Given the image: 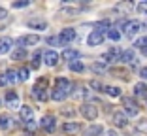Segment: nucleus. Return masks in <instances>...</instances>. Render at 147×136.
<instances>
[{
  "label": "nucleus",
  "mask_w": 147,
  "mask_h": 136,
  "mask_svg": "<svg viewBox=\"0 0 147 136\" xmlns=\"http://www.w3.org/2000/svg\"><path fill=\"white\" fill-rule=\"evenodd\" d=\"M49 81H47V78H40L38 81L34 83V87H32V95H34L36 98H38L40 102H45L49 98V95H47V91H49Z\"/></svg>",
  "instance_id": "nucleus-1"
},
{
  "label": "nucleus",
  "mask_w": 147,
  "mask_h": 136,
  "mask_svg": "<svg viewBox=\"0 0 147 136\" xmlns=\"http://www.w3.org/2000/svg\"><path fill=\"white\" fill-rule=\"evenodd\" d=\"M79 112H81V115L87 119V121H94V119L98 117V106L91 104V102H83L81 108H79Z\"/></svg>",
  "instance_id": "nucleus-2"
},
{
  "label": "nucleus",
  "mask_w": 147,
  "mask_h": 136,
  "mask_svg": "<svg viewBox=\"0 0 147 136\" xmlns=\"http://www.w3.org/2000/svg\"><path fill=\"white\" fill-rule=\"evenodd\" d=\"M123 30H125L126 38H134L142 30V21H125L123 23Z\"/></svg>",
  "instance_id": "nucleus-3"
},
{
  "label": "nucleus",
  "mask_w": 147,
  "mask_h": 136,
  "mask_svg": "<svg viewBox=\"0 0 147 136\" xmlns=\"http://www.w3.org/2000/svg\"><path fill=\"white\" fill-rule=\"evenodd\" d=\"M38 42H40V36L38 34H25V36H21V38H17L13 44L17 45V47L25 49V47H30V45H36Z\"/></svg>",
  "instance_id": "nucleus-4"
},
{
  "label": "nucleus",
  "mask_w": 147,
  "mask_h": 136,
  "mask_svg": "<svg viewBox=\"0 0 147 136\" xmlns=\"http://www.w3.org/2000/svg\"><path fill=\"white\" fill-rule=\"evenodd\" d=\"M42 61L45 62L47 66H51V68H53V66L59 64V61H61V55H59L57 51H53V49H47V51L42 53Z\"/></svg>",
  "instance_id": "nucleus-5"
},
{
  "label": "nucleus",
  "mask_w": 147,
  "mask_h": 136,
  "mask_svg": "<svg viewBox=\"0 0 147 136\" xmlns=\"http://www.w3.org/2000/svg\"><path fill=\"white\" fill-rule=\"evenodd\" d=\"M57 38H59V45H68L70 42L76 40V28H64Z\"/></svg>",
  "instance_id": "nucleus-6"
},
{
  "label": "nucleus",
  "mask_w": 147,
  "mask_h": 136,
  "mask_svg": "<svg viewBox=\"0 0 147 136\" xmlns=\"http://www.w3.org/2000/svg\"><path fill=\"white\" fill-rule=\"evenodd\" d=\"M123 114L126 117H136L140 114V106L134 102V98H125V112Z\"/></svg>",
  "instance_id": "nucleus-7"
},
{
  "label": "nucleus",
  "mask_w": 147,
  "mask_h": 136,
  "mask_svg": "<svg viewBox=\"0 0 147 136\" xmlns=\"http://www.w3.org/2000/svg\"><path fill=\"white\" fill-rule=\"evenodd\" d=\"M61 129H62V132H64V134L74 136V134H79V132L83 131V125L81 123H76V121H66Z\"/></svg>",
  "instance_id": "nucleus-8"
},
{
  "label": "nucleus",
  "mask_w": 147,
  "mask_h": 136,
  "mask_svg": "<svg viewBox=\"0 0 147 136\" xmlns=\"http://www.w3.org/2000/svg\"><path fill=\"white\" fill-rule=\"evenodd\" d=\"M40 127H42L45 132H49V134H51V132L57 129V121H55V117H53V115H43L42 121H40Z\"/></svg>",
  "instance_id": "nucleus-9"
},
{
  "label": "nucleus",
  "mask_w": 147,
  "mask_h": 136,
  "mask_svg": "<svg viewBox=\"0 0 147 136\" xmlns=\"http://www.w3.org/2000/svg\"><path fill=\"white\" fill-rule=\"evenodd\" d=\"M106 40V34H102V32L98 30H92L91 34H89V38H87V44L91 45V47H96V45H102Z\"/></svg>",
  "instance_id": "nucleus-10"
},
{
  "label": "nucleus",
  "mask_w": 147,
  "mask_h": 136,
  "mask_svg": "<svg viewBox=\"0 0 147 136\" xmlns=\"http://www.w3.org/2000/svg\"><path fill=\"white\" fill-rule=\"evenodd\" d=\"M119 61L123 62V64H136L138 62V57H136V51L132 47L130 49H125V51H121V59Z\"/></svg>",
  "instance_id": "nucleus-11"
},
{
  "label": "nucleus",
  "mask_w": 147,
  "mask_h": 136,
  "mask_svg": "<svg viewBox=\"0 0 147 136\" xmlns=\"http://www.w3.org/2000/svg\"><path fill=\"white\" fill-rule=\"evenodd\" d=\"M119 59H121V49L113 45L111 49H108V51L104 53L102 62H104V64H106V62H115V61H119Z\"/></svg>",
  "instance_id": "nucleus-12"
},
{
  "label": "nucleus",
  "mask_w": 147,
  "mask_h": 136,
  "mask_svg": "<svg viewBox=\"0 0 147 136\" xmlns=\"http://www.w3.org/2000/svg\"><path fill=\"white\" fill-rule=\"evenodd\" d=\"M26 26L32 28V30H45L47 28V21L45 19H40V17H34V19H28L26 21Z\"/></svg>",
  "instance_id": "nucleus-13"
},
{
  "label": "nucleus",
  "mask_w": 147,
  "mask_h": 136,
  "mask_svg": "<svg viewBox=\"0 0 147 136\" xmlns=\"http://www.w3.org/2000/svg\"><path fill=\"white\" fill-rule=\"evenodd\" d=\"M6 104H8V108H11V110H15V108H21L19 95H17L15 91H8V93H6Z\"/></svg>",
  "instance_id": "nucleus-14"
},
{
  "label": "nucleus",
  "mask_w": 147,
  "mask_h": 136,
  "mask_svg": "<svg viewBox=\"0 0 147 136\" xmlns=\"http://www.w3.org/2000/svg\"><path fill=\"white\" fill-rule=\"evenodd\" d=\"M111 121H113V125H115V127H119V129H123V127H126V125H128V117H126L123 112H113Z\"/></svg>",
  "instance_id": "nucleus-15"
},
{
  "label": "nucleus",
  "mask_w": 147,
  "mask_h": 136,
  "mask_svg": "<svg viewBox=\"0 0 147 136\" xmlns=\"http://www.w3.org/2000/svg\"><path fill=\"white\" fill-rule=\"evenodd\" d=\"M19 115H21L23 123H28V121H32V119H34V110H32L30 106H25V104H23L21 108H19Z\"/></svg>",
  "instance_id": "nucleus-16"
},
{
  "label": "nucleus",
  "mask_w": 147,
  "mask_h": 136,
  "mask_svg": "<svg viewBox=\"0 0 147 136\" xmlns=\"http://www.w3.org/2000/svg\"><path fill=\"white\" fill-rule=\"evenodd\" d=\"M13 47V40L9 36H4V38H0V55H6L9 53Z\"/></svg>",
  "instance_id": "nucleus-17"
},
{
  "label": "nucleus",
  "mask_w": 147,
  "mask_h": 136,
  "mask_svg": "<svg viewBox=\"0 0 147 136\" xmlns=\"http://www.w3.org/2000/svg\"><path fill=\"white\" fill-rule=\"evenodd\" d=\"M102 134H104V127L100 123H94L89 129H85V136H102Z\"/></svg>",
  "instance_id": "nucleus-18"
},
{
  "label": "nucleus",
  "mask_w": 147,
  "mask_h": 136,
  "mask_svg": "<svg viewBox=\"0 0 147 136\" xmlns=\"http://www.w3.org/2000/svg\"><path fill=\"white\" fill-rule=\"evenodd\" d=\"M62 59H64V61H70V62L79 61V59H81V53H79L78 49H66V51L62 53Z\"/></svg>",
  "instance_id": "nucleus-19"
},
{
  "label": "nucleus",
  "mask_w": 147,
  "mask_h": 136,
  "mask_svg": "<svg viewBox=\"0 0 147 136\" xmlns=\"http://www.w3.org/2000/svg\"><path fill=\"white\" fill-rule=\"evenodd\" d=\"M66 97H68V93L61 91V89H57V87H53L51 93H49V98H51V100H55V102H62Z\"/></svg>",
  "instance_id": "nucleus-20"
},
{
  "label": "nucleus",
  "mask_w": 147,
  "mask_h": 136,
  "mask_svg": "<svg viewBox=\"0 0 147 136\" xmlns=\"http://www.w3.org/2000/svg\"><path fill=\"white\" fill-rule=\"evenodd\" d=\"M134 95L140 98H147V83L145 81H138L134 85Z\"/></svg>",
  "instance_id": "nucleus-21"
},
{
  "label": "nucleus",
  "mask_w": 147,
  "mask_h": 136,
  "mask_svg": "<svg viewBox=\"0 0 147 136\" xmlns=\"http://www.w3.org/2000/svg\"><path fill=\"white\" fill-rule=\"evenodd\" d=\"M72 95L81 100V98H89V97H91V91H89V87H85V85H78V91L72 93Z\"/></svg>",
  "instance_id": "nucleus-22"
},
{
  "label": "nucleus",
  "mask_w": 147,
  "mask_h": 136,
  "mask_svg": "<svg viewBox=\"0 0 147 136\" xmlns=\"http://www.w3.org/2000/svg\"><path fill=\"white\" fill-rule=\"evenodd\" d=\"M104 93H106V95H109V97H113V98H119V97H121V87L106 85V87H104Z\"/></svg>",
  "instance_id": "nucleus-23"
},
{
  "label": "nucleus",
  "mask_w": 147,
  "mask_h": 136,
  "mask_svg": "<svg viewBox=\"0 0 147 136\" xmlns=\"http://www.w3.org/2000/svg\"><path fill=\"white\" fill-rule=\"evenodd\" d=\"M28 78H30V68L23 66V68H19V70H17V81H26Z\"/></svg>",
  "instance_id": "nucleus-24"
},
{
  "label": "nucleus",
  "mask_w": 147,
  "mask_h": 136,
  "mask_svg": "<svg viewBox=\"0 0 147 136\" xmlns=\"http://www.w3.org/2000/svg\"><path fill=\"white\" fill-rule=\"evenodd\" d=\"M9 127H11V117L6 115V114H2L0 115V129H2V131H8Z\"/></svg>",
  "instance_id": "nucleus-25"
},
{
  "label": "nucleus",
  "mask_w": 147,
  "mask_h": 136,
  "mask_svg": "<svg viewBox=\"0 0 147 136\" xmlns=\"http://www.w3.org/2000/svg\"><path fill=\"white\" fill-rule=\"evenodd\" d=\"M134 47L136 49H140V51H147V36H142V38H138L134 42Z\"/></svg>",
  "instance_id": "nucleus-26"
},
{
  "label": "nucleus",
  "mask_w": 147,
  "mask_h": 136,
  "mask_svg": "<svg viewBox=\"0 0 147 136\" xmlns=\"http://www.w3.org/2000/svg\"><path fill=\"white\" fill-rule=\"evenodd\" d=\"M106 38H109L111 42H119V40H121V32L117 30V28H113V26H111V28H109V30L106 32Z\"/></svg>",
  "instance_id": "nucleus-27"
},
{
  "label": "nucleus",
  "mask_w": 147,
  "mask_h": 136,
  "mask_svg": "<svg viewBox=\"0 0 147 136\" xmlns=\"http://www.w3.org/2000/svg\"><path fill=\"white\" fill-rule=\"evenodd\" d=\"M68 68L72 72H78V74H79V72L85 70V64H83V61H74V62H70V64H68Z\"/></svg>",
  "instance_id": "nucleus-28"
},
{
  "label": "nucleus",
  "mask_w": 147,
  "mask_h": 136,
  "mask_svg": "<svg viewBox=\"0 0 147 136\" xmlns=\"http://www.w3.org/2000/svg\"><path fill=\"white\" fill-rule=\"evenodd\" d=\"M11 57H13V61H23V59L26 57V51H25V49H21V47H17L15 51L11 53Z\"/></svg>",
  "instance_id": "nucleus-29"
},
{
  "label": "nucleus",
  "mask_w": 147,
  "mask_h": 136,
  "mask_svg": "<svg viewBox=\"0 0 147 136\" xmlns=\"http://www.w3.org/2000/svg\"><path fill=\"white\" fill-rule=\"evenodd\" d=\"M40 64H42V51H36L32 55V68H40Z\"/></svg>",
  "instance_id": "nucleus-30"
},
{
  "label": "nucleus",
  "mask_w": 147,
  "mask_h": 136,
  "mask_svg": "<svg viewBox=\"0 0 147 136\" xmlns=\"http://www.w3.org/2000/svg\"><path fill=\"white\" fill-rule=\"evenodd\" d=\"M4 76H6V79H8V85H9V83H15V81H17V72H15V70H8V72H4Z\"/></svg>",
  "instance_id": "nucleus-31"
},
{
  "label": "nucleus",
  "mask_w": 147,
  "mask_h": 136,
  "mask_svg": "<svg viewBox=\"0 0 147 136\" xmlns=\"http://www.w3.org/2000/svg\"><path fill=\"white\" fill-rule=\"evenodd\" d=\"M115 8L117 9H125V12H130V9L134 8V4H132V2H121V4H117Z\"/></svg>",
  "instance_id": "nucleus-32"
},
{
  "label": "nucleus",
  "mask_w": 147,
  "mask_h": 136,
  "mask_svg": "<svg viewBox=\"0 0 147 136\" xmlns=\"http://www.w3.org/2000/svg\"><path fill=\"white\" fill-rule=\"evenodd\" d=\"M136 131L147 134V121H138V125H136Z\"/></svg>",
  "instance_id": "nucleus-33"
},
{
  "label": "nucleus",
  "mask_w": 147,
  "mask_h": 136,
  "mask_svg": "<svg viewBox=\"0 0 147 136\" xmlns=\"http://www.w3.org/2000/svg\"><path fill=\"white\" fill-rule=\"evenodd\" d=\"M91 70L92 72H104L106 70V64H104V62H94V64L91 66Z\"/></svg>",
  "instance_id": "nucleus-34"
},
{
  "label": "nucleus",
  "mask_w": 147,
  "mask_h": 136,
  "mask_svg": "<svg viewBox=\"0 0 147 136\" xmlns=\"http://www.w3.org/2000/svg\"><path fill=\"white\" fill-rule=\"evenodd\" d=\"M30 4L28 0H21V2H13L11 4V8H15V9H19V8H26V6Z\"/></svg>",
  "instance_id": "nucleus-35"
},
{
  "label": "nucleus",
  "mask_w": 147,
  "mask_h": 136,
  "mask_svg": "<svg viewBox=\"0 0 147 136\" xmlns=\"http://www.w3.org/2000/svg\"><path fill=\"white\" fill-rule=\"evenodd\" d=\"M91 87L94 89V91H104V87H106V85H102L100 81H96V79H92V81H91Z\"/></svg>",
  "instance_id": "nucleus-36"
},
{
  "label": "nucleus",
  "mask_w": 147,
  "mask_h": 136,
  "mask_svg": "<svg viewBox=\"0 0 147 136\" xmlns=\"http://www.w3.org/2000/svg\"><path fill=\"white\" fill-rule=\"evenodd\" d=\"M45 42H47L49 45H59V38H57V36H49Z\"/></svg>",
  "instance_id": "nucleus-37"
},
{
  "label": "nucleus",
  "mask_w": 147,
  "mask_h": 136,
  "mask_svg": "<svg viewBox=\"0 0 147 136\" xmlns=\"http://www.w3.org/2000/svg\"><path fill=\"white\" fill-rule=\"evenodd\" d=\"M138 12L142 13V15H147V4H143V2L138 4Z\"/></svg>",
  "instance_id": "nucleus-38"
},
{
  "label": "nucleus",
  "mask_w": 147,
  "mask_h": 136,
  "mask_svg": "<svg viewBox=\"0 0 147 136\" xmlns=\"http://www.w3.org/2000/svg\"><path fill=\"white\" fill-rule=\"evenodd\" d=\"M25 129H26V131H34V129H36V121L32 119V121H28V123H25Z\"/></svg>",
  "instance_id": "nucleus-39"
},
{
  "label": "nucleus",
  "mask_w": 147,
  "mask_h": 136,
  "mask_svg": "<svg viewBox=\"0 0 147 136\" xmlns=\"http://www.w3.org/2000/svg\"><path fill=\"white\" fill-rule=\"evenodd\" d=\"M6 17H8V9L0 6V21H2V19H6Z\"/></svg>",
  "instance_id": "nucleus-40"
},
{
  "label": "nucleus",
  "mask_w": 147,
  "mask_h": 136,
  "mask_svg": "<svg viewBox=\"0 0 147 136\" xmlns=\"http://www.w3.org/2000/svg\"><path fill=\"white\" fill-rule=\"evenodd\" d=\"M140 76H142V79H147V66H143L140 70Z\"/></svg>",
  "instance_id": "nucleus-41"
},
{
  "label": "nucleus",
  "mask_w": 147,
  "mask_h": 136,
  "mask_svg": "<svg viewBox=\"0 0 147 136\" xmlns=\"http://www.w3.org/2000/svg\"><path fill=\"white\" fill-rule=\"evenodd\" d=\"M0 85H2V87H4V85H8V79H6V76H4V74L0 76Z\"/></svg>",
  "instance_id": "nucleus-42"
},
{
  "label": "nucleus",
  "mask_w": 147,
  "mask_h": 136,
  "mask_svg": "<svg viewBox=\"0 0 147 136\" xmlns=\"http://www.w3.org/2000/svg\"><path fill=\"white\" fill-rule=\"evenodd\" d=\"M106 136H119V134H117V132L111 129V131H108V132H106Z\"/></svg>",
  "instance_id": "nucleus-43"
},
{
  "label": "nucleus",
  "mask_w": 147,
  "mask_h": 136,
  "mask_svg": "<svg viewBox=\"0 0 147 136\" xmlns=\"http://www.w3.org/2000/svg\"><path fill=\"white\" fill-rule=\"evenodd\" d=\"M143 55H145V57H147V51H143Z\"/></svg>",
  "instance_id": "nucleus-44"
},
{
  "label": "nucleus",
  "mask_w": 147,
  "mask_h": 136,
  "mask_svg": "<svg viewBox=\"0 0 147 136\" xmlns=\"http://www.w3.org/2000/svg\"><path fill=\"white\" fill-rule=\"evenodd\" d=\"M145 100H147V98H145Z\"/></svg>",
  "instance_id": "nucleus-45"
}]
</instances>
